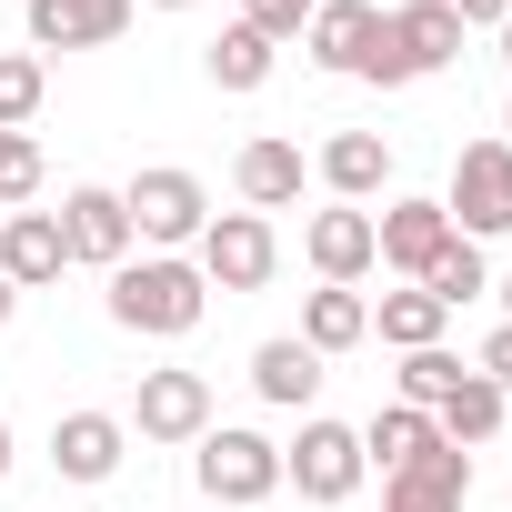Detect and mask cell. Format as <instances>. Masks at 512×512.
Masks as SVG:
<instances>
[{
    "label": "cell",
    "instance_id": "1",
    "mask_svg": "<svg viewBox=\"0 0 512 512\" xmlns=\"http://www.w3.org/2000/svg\"><path fill=\"white\" fill-rule=\"evenodd\" d=\"M201 312H211V282L181 262V251H141V262H121V272H111V322H121V332L181 342Z\"/></svg>",
    "mask_w": 512,
    "mask_h": 512
},
{
    "label": "cell",
    "instance_id": "2",
    "mask_svg": "<svg viewBox=\"0 0 512 512\" xmlns=\"http://www.w3.org/2000/svg\"><path fill=\"white\" fill-rule=\"evenodd\" d=\"M452 61H462V21H452V0H402V11H382V31H372L362 81L402 91V81H432V71H452Z\"/></svg>",
    "mask_w": 512,
    "mask_h": 512
},
{
    "label": "cell",
    "instance_id": "3",
    "mask_svg": "<svg viewBox=\"0 0 512 512\" xmlns=\"http://www.w3.org/2000/svg\"><path fill=\"white\" fill-rule=\"evenodd\" d=\"M191 452H201L191 472H201V492H211L221 512H251V502H272V492H282V442H272V432H251V422H211Z\"/></svg>",
    "mask_w": 512,
    "mask_h": 512
},
{
    "label": "cell",
    "instance_id": "4",
    "mask_svg": "<svg viewBox=\"0 0 512 512\" xmlns=\"http://www.w3.org/2000/svg\"><path fill=\"white\" fill-rule=\"evenodd\" d=\"M121 211H131V241H151V251H181V241H201V221H211V191H201L181 161H151V171H131V181H121Z\"/></svg>",
    "mask_w": 512,
    "mask_h": 512
},
{
    "label": "cell",
    "instance_id": "5",
    "mask_svg": "<svg viewBox=\"0 0 512 512\" xmlns=\"http://www.w3.org/2000/svg\"><path fill=\"white\" fill-rule=\"evenodd\" d=\"M362 472H372V462H362V432L332 422V412H302V442H282V482H292L302 502H322V512L352 502Z\"/></svg>",
    "mask_w": 512,
    "mask_h": 512
},
{
    "label": "cell",
    "instance_id": "6",
    "mask_svg": "<svg viewBox=\"0 0 512 512\" xmlns=\"http://www.w3.org/2000/svg\"><path fill=\"white\" fill-rule=\"evenodd\" d=\"M272 262H282V241H272V221H262V211H211V221H201V241H191V272H201L211 292H262V282H272Z\"/></svg>",
    "mask_w": 512,
    "mask_h": 512
},
{
    "label": "cell",
    "instance_id": "7",
    "mask_svg": "<svg viewBox=\"0 0 512 512\" xmlns=\"http://www.w3.org/2000/svg\"><path fill=\"white\" fill-rule=\"evenodd\" d=\"M442 221H452L462 241H492V231H512V141H462V161H452V191H442Z\"/></svg>",
    "mask_w": 512,
    "mask_h": 512
},
{
    "label": "cell",
    "instance_id": "8",
    "mask_svg": "<svg viewBox=\"0 0 512 512\" xmlns=\"http://www.w3.org/2000/svg\"><path fill=\"white\" fill-rule=\"evenodd\" d=\"M61 241H71V262H91V272H121L131 262V211H121V191H101V181H81V191H61Z\"/></svg>",
    "mask_w": 512,
    "mask_h": 512
},
{
    "label": "cell",
    "instance_id": "9",
    "mask_svg": "<svg viewBox=\"0 0 512 512\" xmlns=\"http://www.w3.org/2000/svg\"><path fill=\"white\" fill-rule=\"evenodd\" d=\"M131 422H141V442H201L211 432V382L201 372H141V402H131Z\"/></svg>",
    "mask_w": 512,
    "mask_h": 512
},
{
    "label": "cell",
    "instance_id": "10",
    "mask_svg": "<svg viewBox=\"0 0 512 512\" xmlns=\"http://www.w3.org/2000/svg\"><path fill=\"white\" fill-rule=\"evenodd\" d=\"M121 452H131V422L121 412H61L51 422V472L61 482H111Z\"/></svg>",
    "mask_w": 512,
    "mask_h": 512
},
{
    "label": "cell",
    "instance_id": "11",
    "mask_svg": "<svg viewBox=\"0 0 512 512\" xmlns=\"http://www.w3.org/2000/svg\"><path fill=\"white\" fill-rule=\"evenodd\" d=\"M31 51H111L131 31V0H31Z\"/></svg>",
    "mask_w": 512,
    "mask_h": 512
},
{
    "label": "cell",
    "instance_id": "12",
    "mask_svg": "<svg viewBox=\"0 0 512 512\" xmlns=\"http://www.w3.org/2000/svg\"><path fill=\"white\" fill-rule=\"evenodd\" d=\"M472 502V452L462 442H432L422 462H402L382 482V512H462Z\"/></svg>",
    "mask_w": 512,
    "mask_h": 512
},
{
    "label": "cell",
    "instance_id": "13",
    "mask_svg": "<svg viewBox=\"0 0 512 512\" xmlns=\"http://www.w3.org/2000/svg\"><path fill=\"white\" fill-rule=\"evenodd\" d=\"M61 272H71L61 221H51V211H0V282H11V292H41V282H61Z\"/></svg>",
    "mask_w": 512,
    "mask_h": 512
},
{
    "label": "cell",
    "instance_id": "14",
    "mask_svg": "<svg viewBox=\"0 0 512 512\" xmlns=\"http://www.w3.org/2000/svg\"><path fill=\"white\" fill-rule=\"evenodd\" d=\"M302 251H312L322 282H352V292H362V272L382 262V251H372V211H352V201L312 211V221H302Z\"/></svg>",
    "mask_w": 512,
    "mask_h": 512
},
{
    "label": "cell",
    "instance_id": "15",
    "mask_svg": "<svg viewBox=\"0 0 512 512\" xmlns=\"http://www.w3.org/2000/svg\"><path fill=\"white\" fill-rule=\"evenodd\" d=\"M452 241V221H442V201H392L382 221H372V251H382V272H402V282H422L432 272V251Z\"/></svg>",
    "mask_w": 512,
    "mask_h": 512
},
{
    "label": "cell",
    "instance_id": "16",
    "mask_svg": "<svg viewBox=\"0 0 512 512\" xmlns=\"http://www.w3.org/2000/svg\"><path fill=\"white\" fill-rule=\"evenodd\" d=\"M231 191H241V211H292V201H302V151L272 141V131L241 141V151H231Z\"/></svg>",
    "mask_w": 512,
    "mask_h": 512
},
{
    "label": "cell",
    "instance_id": "17",
    "mask_svg": "<svg viewBox=\"0 0 512 512\" xmlns=\"http://www.w3.org/2000/svg\"><path fill=\"white\" fill-rule=\"evenodd\" d=\"M372 31H382V11H372V0H322V11H312V31H302V51H312L322 71L362 81V61H372Z\"/></svg>",
    "mask_w": 512,
    "mask_h": 512
},
{
    "label": "cell",
    "instance_id": "18",
    "mask_svg": "<svg viewBox=\"0 0 512 512\" xmlns=\"http://www.w3.org/2000/svg\"><path fill=\"white\" fill-rule=\"evenodd\" d=\"M251 392L282 402V412H312V392H322V352H312L302 332H272L262 352H251Z\"/></svg>",
    "mask_w": 512,
    "mask_h": 512
},
{
    "label": "cell",
    "instance_id": "19",
    "mask_svg": "<svg viewBox=\"0 0 512 512\" xmlns=\"http://www.w3.org/2000/svg\"><path fill=\"white\" fill-rule=\"evenodd\" d=\"M322 181H332V201H372V191H392V141L382 131H332L322 141Z\"/></svg>",
    "mask_w": 512,
    "mask_h": 512
},
{
    "label": "cell",
    "instance_id": "20",
    "mask_svg": "<svg viewBox=\"0 0 512 512\" xmlns=\"http://www.w3.org/2000/svg\"><path fill=\"white\" fill-rule=\"evenodd\" d=\"M302 342L332 362V352H362L372 342V292H352V282H322L312 302H302Z\"/></svg>",
    "mask_w": 512,
    "mask_h": 512
},
{
    "label": "cell",
    "instance_id": "21",
    "mask_svg": "<svg viewBox=\"0 0 512 512\" xmlns=\"http://www.w3.org/2000/svg\"><path fill=\"white\" fill-rule=\"evenodd\" d=\"M502 412H512V392H492L482 372H462V382L432 402V432H442V442H462V452H482V442L502 432Z\"/></svg>",
    "mask_w": 512,
    "mask_h": 512
},
{
    "label": "cell",
    "instance_id": "22",
    "mask_svg": "<svg viewBox=\"0 0 512 512\" xmlns=\"http://www.w3.org/2000/svg\"><path fill=\"white\" fill-rule=\"evenodd\" d=\"M432 442H442V432H432V412H412V402H382V412L362 422V462H372L382 482H392L402 462H422Z\"/></svg>",
    "mask_w": 512,
    "mask_h": 512
},
{
    "label": "cell",
    "instance_id": "23",
    "mask_svg": "<svg viewBox=\"0 0 512 512\" xmlns=\"http://www.w3.org/2000/svg\"><path fill=\"white\" fill-rule=\"evenodd\" d=\"M272 61H282V41H262L251 21H231L211 51H201V71H211V91H262L272 81Z\"/></svg>",
    "mask_w": 512,
    "mask_h": 512
},
{
    "label": "cell",
    "instance_id": "24",
    "mask_svg": "<svg viewBox=\"0 0 512 512\" xmlns=\"http://www.w3.org/2000/svg\"><path fill=\"white\" fill-rule=\"evenodd\" d=\"M442 322H452V312H442V302H432L422 282H412V292H382V302H372V332H382L392 352H432V342H442Z\"/></svg>",
    "mask_w": 512,
    "mask_h": 512
},
{
    "label": "cell",
    "instance_id": "25",
    "mask_svg": "<svg viewBox=\"0 0 512 512\" xmlns=\"http://www.w3.org/2000/svg\"><path fill=\"white\" fill-rule=\"evenodd\" d=\"M422 292H432L442 312H462L472 292H492V262H482V241H462V231H452V241L432 251V272H422Z\"/></svg>",
    "mask_w": 512,
    "mask_h": 512
},
{
    "label": "cell",
    "instance_id": "26",
    "mask_svg": "<svg viewBox=\"0 0 512 512\" xmlns=\"http://www.w3.org/2000/svg\"><path fill=\"white\" fill-rule=\"evenodd\" d=\"M51 101V61L41 51H0V131H31Z\"/></svg>",
    "mask_w": 512,
    "mask_h": 512
},
{
    "label": "cell",
    "instance_id": "27",
    "mask_svg": "<svg viewBox=\"0 0 512 512\" xmlns=\"http://www.w3.org/2000/svg\"><path fill=\"white\" fill-rule=\"evenodd\" d=\"M462 372H472V362H462V352H442V342H432V352H402V402H412V412H432Z\"/></svg>",
    "mask_w": 512,
    "mask_h": 512
},
{
    "label": "cell",
    "instance_id": "28",
    "mask_svg": "<svg viewBox=\"0 0 512 512\" xmlns=\"http://www.w3.org/2000/svg\"><path fill=\"white\" fill-rule=\"evenodd\" d=\"M31 201H41V141L0 131V211H31Z\"/></svg>",
    "mask_w": 512,
    "mask_h": 512
},
{
    "label": "cell",
    "instance_id": "29",
    "mask_svg": "<svg viewBox=\"0 0 512 512\" xmlns=\"http://www.w3.org/2000/svg\"><path fill=\"white\" fill-rule=\"evenodd\" d=\"M312 11H322V0H251L241 21L262 31V41H302V31H312Z\"/></svg>",
    "mask_w": 512,
    "mask_h": 512
},
{
    "label": "cell",
    "instance_id": "30",
    "mask_svg": "<svg viewBox=\"0 0 512 512\" xmlns=\"http://www.w3.org/2000/svg\"><path fill=\"white\" fill-rule=\"evenodd\" d=\"M472 372H482V382H492V392H512V322H502V332H492V342H482V352H472Z\"/></svg>",
    "mask_w": 512,
    "mask_h": 512
},
{
    "label": "cell",
    "instance_id": "31",
    "mask_svg": "<svg viewBox=\"0 0 512 512\" xmlns=\"http://www.w3.org/2000/svg\"><path fill=\"white\" fill-rule=\"evenodd\" d=\"M452 21H462V31H482V21L502 31V21H512V0H452Z\"/></svg>",
    "mask_w": 512,
    "mask_h": 512
},
{
    "label": "cell",
    "instance_id": "32",
    "mask_svg": "<svg viewBox=\"0 0 512 512\" xmlns=\"http://www.w3.org/2000/svg\"><path fill=\"white\" fill-rule=\"evenodd\" d=\"M11 312H21V292H11V282H0V332H11Z\"/></svg>",
    "mask_w": 512,
    "mask_h": 512
},
{
    "label": "cell",
    "instance_id": "33",
    "mask_svg": "<svg viewBox=\"0 0 512 512\" xmlns=\"http://www.w3.org/2000/svg\"><path fill=\"white\" fill-rule=\"evenodd\" d=\"M0 482H11V422H0Z\"/></svg>",
    "mask_w": 512,
    "mask_h": 512
},
{
    "label": "cell",
    "instance_id": "34",
    "mask_svg": "<svg viewBox=\"0 0 512 512\" xmlns=\"http://www.w3.org/2000/svg\"><path fill=\"white\" fill-rule=\"evenodd\" d=\"M151 11H191V0H151Z\"/></svg>",
    "mask_w": 512,
    "mask_h": 512
},
{
    "label": "cell",
    "instance_id": "35",
    "mask_svg": "<svg viewBox=\"0 0 512 512\" xmlns=\"http://www.w3.org/2000/svg\"><path fill=\"white\" fill-rule=\"evenodd\" d=\"M502 61H512V21H502Z\"/></svg>",
    "mask_w": 512,
    "mask_h": 512
},
{
    "label": "cell",
    "instance_id": "36",
    "mask_svg": "<svg viewBox=\"0 0 512 512\" xmlns=\"http://www.w3.org/2000/svg\"><path fill=\"white\" fill-rule=\"evenodd\" d=\"M502 312H512V272H502Z\"/></svg>",
    "mask_w": 512,
    "mask_h": 512
},
{
    "label": "cell",
    "instance_id": "37",
    "mask_svg": "<svg viewBox=\"0 0 512 512\" xmlns=\"http://www.w3.org/2000/svg\"><path fill=\"white\" fill-rule=\"evenodd\" d=\"M502 141H512V111H502Z\"/></svg>",
    "mask_w": 512,
    "mask_h": 512
}]
</instances>
